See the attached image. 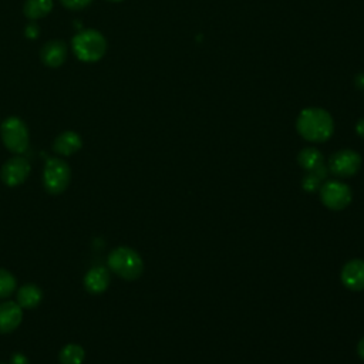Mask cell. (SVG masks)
I'll return each instance as SVG.
<instances>
[{"instance_id":"8fae6325","label":"cell","mask_w":364,"mask_h":364,"mask_svg":"<svg viewBox=\"0 0 364 364\" xmlns=\"http://www.w3.org/2000/svg\"><path fill=\"white\" fill-rule=\"evenodd\" d=\"M111 282V274L107 267L95 266L90 269L84 276V287L91 294L104 293Z\"/></svg>"},{"instance_id":"6da1fadb","label":"cell","mask_w":364,"mask_h":364,"mask_svg":"<svg viewBox=\"0 0 364 364\" xmlns=\"http://www.w3.org/2000/svg\"><path fill=\"white\" fill-rule=\"evenodd\" d=\"M297 132L310 142H324L334 131V122L331 115L317 107L303 109L296 121Z\"/></svg>"},{"instance_id":"3957f363","label":"cell","mask_w":364,"mask_h":364,"mask_svg":"<svg viewBox=\"0 0 364 364\" xmlns=\"http://www.w3.org/2000/svg\"><path fill=\"white\" fill-rule=\"evenodd\" d=\"M71 48L80 61L94 63L105 54L107 40L97 30H82L73 37Z\"/></svg>"},{"instance_id":"603a6c76","label":"cell","mask_w":364,"mask_h":364,"mask_svg":"<svg viewBox=\"0 0 364 364\" xmlns=\"http://www.w3.org/2000/svg\"><path fill=\"white\" fill-rule=\"evenodd\" d=\"M355 132H357L361 138H364V118H361V119L357 121V124H355Z\"/></svg>"},{"instance_id":"7c38bea8","label":"cell","mask_w":364,"mask_h":364,"mask_svg":"<svg viewBox=\"0 0 364 364\" xmlns=\"http://www.w3.org/2000/svg\"><path fill=\"white\" fill-rule=\"evenodd\" d=\"M40 57L47 67L57 68L67 58V44L61 40H51L41 47Z\"/></svg>"},{"instance_id":"ac0fdd59","label":"cell","mask_w":364,"mask_h":364,"mask_svg":"<svg viewBox=\"0 0 364 364\" xmlns=\"http://www.w3.org/2000/svg\"><path fill=\"white\" fill-rule=\"evenodd\" d=\"M16 277L9 270L0 267V299L11 296V293L16 290Z\"/></svg>"},{"instance_id":"83f0119b","label":"cell","mask_w":364,"mask_h":364,"mask_svg":"<svg viewBox=\"0 0 364 364\" xmlns=\"http://www.w3.org/2000/svg\"><path fill=\"white\" fill-rule=\"evenodd\" d=\"M0 364H4V363H0Z\"/></svg>"},{"instance_id":"5b68a950","label":"cell","mask_w":364,"mask_h":364,"mask_svg":"<svg viewBox=\"0 0 364 364\" xmlns=\"http://www.w3.org/2000/svg\"><path fill=\"white\" fill-rule=\"evenodd\" d=\"M71 169L64 159L50 158L43 169V185L48 193H63L70 183Z\"/></svg>"},{"instance_id":"4316f807","label":"cell","mask_w":364,"mask_h":364,"mask_svg":"<svg viewBox=\"0 0 364 364\" xmlns=\"http://www.w3.org/2000/svg\"><path fill=\"white\" fill-rule=\"evenodd\" d=\"M107 1H121V0H107Z\"/></svg>"},{"instance_id":"ffe728a7","label":"cell","mask_w":364,"mask_h":364,"mask_svg":"<svg viewBox=\"0 0 364 364\" xmlns=\"http://www.w3.org/2000/svg\"><path fill=\"white\" fill-rule=\"evenodd\" d=\"M92 0H60V3L68 10H81L85 9Z\"/></svg>"},{"instance_id":"277c9868","label":"cell","mask_w":364,"mask_h":364,"mask_svg":"<svg viewBox=\"0 0 364 364\" xmlns=\"http://www.w3.org/2000/svg\"><path fill=\"white\" fill-rule=\"evenodd\" d=\"M0 136L4 146L13 154H23L28 148V129L24 121L18 117H9L1 122Z\"/></svg>"},{"instance_id":"ba28073f","label":"cell","mask_w":364,"mask_h":364,"mask_svg":"<svg viewBox=\"0 0 364 364\" xmlns=\"http://www.w3.org/2000/svg\"><path fill=\"white\" fill-rule=\"evenodd\" d=\"M30 171H31L30 162L24 156H20V155L11 156L3 164L0 169V179L3 181L4 185L13 188V186L21 185L30 175Z\"/></svg>"},{"instance_id":"9a60e30c","label":"cell","mask_w":364,"mask_h":364,"mask_svg":"<svg viewBox=\"0 0 364 364\" xmlns=\"http://www.w3.org/2000/svg\"><path fill=\"white\" fill-rule=\"evenodd\" d=\"M297 161H299V165H300L303 169L309 171V172L316 171L320 165L324 164L323 154H321L317 148H313V146H307V148L301 149V151L299 152Z\"/></svg>"},{"instance_id":"e0dca14e","label":"cell","mask_w":364,"mask_h":364,"mask_svg":"<svg viewBox=\"0 0 364 364\" xmlns=\"http://www.w3.org/2000/svg\"><path fill=\"white\" fill-rule=\"evenodd\" d=\"M85 358V351L80 344H67L61 348L58 360L61 364H81Z\"/></svg>"},{"instance_id":"9c48e42d","label":"cell","mask_w":364,"mask_h":364,"mask_svg":"<svg viewBox=\"0 0 364 364\" xmlns=\"http://www.w3.org/2000/svg\"><path fill=\"white\" fill-rule=\"evenodd\" d=\"M343 284L353 291L364 290V260L353 259L341 269Z\"/></svg>"},{"instance_id":"4fadbf2b","label":"cell","mask_w":364,"mask_h":364,"mask_svg":"<svg viewBox=\"0 0 364 364\" xmlns=\"http://www.w3.org/2000/svg\"><path fill=\"white\" fill-rule=\"evenodd\" d=\"M81 146H82V139L74 131L61 132L53 142V151L63 156H70L75 154Z\"/></svg>"},{"instance_id":"7402d4cb","label":"cell","mask_w":364,"mask_h":364,"mask_svg":"<svg viewBox=\"0 0 364 364\" xmlns=\"http://www.w3.org/2000/svg\"><path fill=\"white\" fill-rule=\"evenodd\" d=\"M26 34H27V37H30V38H36V37L38 36V27H37V24H34V23L28 24V26L26 27Z\"/></svg>"},{"instance_id":"cb8c5ba5","label":"cell","mask_w":364,"mask_h":364,"mask_svg":"<svg viewBox=\"0 0 364 364\" xmlns=\"http://www.w3.org/2000/svg\"><path fill=\"white\" fill-rule=\"evenodd\" d=\"M313 172H314L320 179H324L326 175H327V168H326L324 164H323V165H320V166H318L316 171H313Z\"/></svg>"},{"instance_id":"5bb4252c","label":"cell","mask_w":364,"mask_h":364,"mask_svg":"<svg viewBox=\"0 0 364 364\" xmlns=\"http://www.w3.org/2000/svg\"><path fill=\"white\" fill-rule=\"evenodd\" d=\"M43 300V290L37 284H24L17 290V303L21 309H34Z\"/></svg>"},{"instance_id":"8992f818","label":"cell","mask_w":364,"mask_h":364,"mask_svg":"<svg viewBox=\"0 0 364 364\" xmlns=\"http://www.w3.org/2000/svg\"><path fill=\"white\" fill-rule=\"evenodd\" d=\"M351 189L340 181H327L320 186V198L331 210H343L351 202Z\"/></svg>"},{"instance_id":"44dd1931","label":"cell","mask_w":364,"mask_h":364,"mask_svg":"<svg viewBox=\"0 0 364 364\" xmlns=\"http://www.w3.org/2000/svg\"><path fill=\"white\" fill-rule=\"evenodd\" d=\"M10 364H28V360L23 353H14L10 358Z\"/></svg>"},{"instance_id":"52a82bcc","label":"cell","mask_w":364,"mask_h":364,"mask_svg":"<svg viewBox=\"0 0 364 364\" xmlns=\"http://www.w3.org/2000/svg\"><path fill=\"white\" fill-rule=\"evenodd\" d=\"M328 171L340 178H348L357 173L361 166V156L353 149L334 152L328 159Z\"/></svg>"},{"instance_id":"484cf974","label":"cell","mask_w":364,"mask_h":364,"mask_svg":"<svg viewBox=\"0 0 364 364\" xmlns=\"http://www.w3.org/2000/svg\"><path fill=\"white\" fill-rule=\"evenodd\" d=\"M355 85H357L358 88L364 90V74H358V75L355 77Z\"/></svg>"},{"instance_id":"7a4b0ae2","label":"cell","mask_w":364,"mask_h":364,"mask_svg":"<svg viewBox=\"0 0 364 364\" xmlns=\"http://www.w3.org/2000/svg\"><path fill=\"white\" fill-rule=\"evenodd\" d=\"M108 267L124 280H136L144 272V260L139 253L128 246H118L108 255Z\"/></svg>"},{"instance_id":"30bf717a","label":"cell","mask_w":364,"mask_h":364,"mask_svg":"<svg viewBox=\"0 0 364 364\" xmlns=\"http://www.w3.org/2000/svg\"><path fill=\"white\" fill-rule=\"evenodd\" d=\"M23 320V309L16 301L0 303V333L7 334L14 331Z\"/></svg>"},{"instance_id":"2e32d148","label":"cell","mask_w":364,"mask_h":364,"mask_svg":"<svg viewBox=\"0 0 364 364\" xmlns=\"http://www.w3.org/2000/svg\"><path fill=\"white\" fill-rule=\"evenodd\" d=\"M53 10V0H26L23 13L30 20H37L47 16Z\"/></svg>"},{"instance_id":"d6986e66","label":"cell","mask_w":364,"mask_h":364,"mask_svg":"<svg viewBox=\"0 0 364 364\" xmlns=\"http://www.w3.org/2000/svg\"><path fill=\"white\" fill-rule=\"evenodd\" d=\"M320 182L321 179L314 173V172H309L303 181H301V186L306 192H316L317 189H320Z\"/></svg>"},{"instance_id":"d4e9b609","label":"cell","mask_w":364,"mask_h":364,"mask_svg":"<svg viewBox=\"0 0 364 364\" xmlns=\"http://www.w3.org/2000/svg\"><path fill=\"white\" fill-rule=\"evenodd\" d=\"M357 353H358V355L364 360V337L358 341V346H357Z\"/></svg>"}]
</instances>
